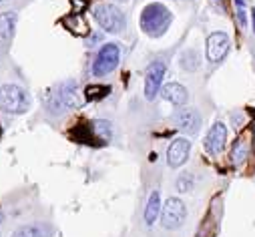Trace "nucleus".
I'll list each match as a JSON object with an SVG mask.
<instances>
[{
    "instance_id": "0eeeda50",
    "label": "nucleus",
    "mask_w": 255,
    "mask_h": 237,
    "mask_svg": "<svg viewBox=\"0 0 255 237\" xmlns=\"http://www.w3.org/2000/svg\"><path fill=\"white\" fill-rule=\"evenodd\" d=\"M229 52V38L223 32H213L207 38V58L211 63H221Z\"/></svg>"
},
{
    "instance_id": "f8f14e48",
    "label": "nucleus",
    "mask_w": 255,
    "mask_h": 237,
    "mask_svg": "<svg viewBox=\"0 0 255 237\" xmlns=\"http://www.w3.org/2000/svg\"><path fill=\"white\" fill-rule=\"evenodd\" d=\"M14 22H16V14H14V12L0 14V56L4 54L6 44H8V42H10V38H12Z\"/></svg>"
},
{
    "instance_id": "f03ea898",
    "label": "nucleus",
    "mask_w": 255,
    "mask_h": 237,
    "mask_svg": "<svg viewBox=\"0 0 255 237\" xmlns=\"http://www.w3.org/2000/svg\"><path fill=\"white\" fill-rule=\"evenodd\" d=\"M0 109L6 113H24L28 109L26 93L16 85H4L0 89Z\"/></svg>"
},
{
    "instance_id": "4be33fe9",
    "label": "nucleus",
    "mask_w": 255,
    "mask_h": 237,
    "mask_svg": "<svg viewBox=\"0 0 255 237\" xmlns=\"http://www.w3.org/2000/svg\"><path fill=\"white\" fill-rule=\"evenodd\" d=\"M253 30H255V12H253Z\"/></svg>"
},
{
    "instance_id": "5701e85b",
    "label": "nucleus",
    "mask_w": 255,
    "mask_h": 237,
    "mask_svg": "<svg viewBox=\"0 0 255 237\" xmlns=\"http://www.w3.org/2000/svg\"><path fill=\"white\" fill-rule=\"evenodd\" d=\"M0 135H2V129H0Z\"/></svg>"
},
{
    "instance_id": "39448f33",
    "label": "nucleus",
    "mask_w": 255,
    "mask_h": 237,
    "mask_svg": "<svg viewBox=\"0 0 255 237\" xmlns=\"http://www.w3.org/2000/svg\"><path fill=\"white\" fill-rule=\"evenodd\" d=\"M187 217V207L181 199L177 197H171L167 199V203L163 205V211H161V219H163V227L167 229H177L179 225H183Z\"/></svg>"
},
{
    "instance_id": "f257e3e1",
    "label": "nucleus",
    "mask_w": 255,
    "mask_h": 237,
    "mask_svg": "<svg viewBox=\"0 0 255 237\" xmlns=\"http://www.w3.org/2000/svg\"><path fill=\"white\" fill-rule=\"evenodd\" d=\"M171 20H173V16H171L167 6L149 4V6H145V10L141 14V28L149 36H161L167 32Z\"/></svg>"
},
{
    "instance_id": "2eb2a0df",
    "label": "nucleus",
    "mask_w": 255,
    "mask_h": 237,
    "mask_svg": "<svg viewBox=\"0 0 255 237\" xmlns=\"http://www.w3.org/2000/svg\"><path fill=\"white\" fill-rule=\"evenodd\" d=\"M181 67L187 69V71H195V69L199 67V56H197V52H195V50L185 52V54L181 56Z\"/></svg>"
},
{
    "instance_id": "9b49d317",
    "label": "nucleus",
    "mask_w": 255,
    "mask_h": 237,
    "mask_svg": "<svg viewBox=\"0 0 255 237\" xmlns=\"http://www.w3.org/2000/svg\"><path fill=\"white\" fill-rule=\"evenodd\" d=\"M189 151H191V143L187 139H175L167 151V163L171 167H181L187 161Z\"/></svg>"
},
{
    "instance_id": "412c9836",
    "label": "nucleus",
    "mask_w": 255,
    "mask_h": 237,
    "mask_svg": "<svg viewBox=\"0 0 255 237\" xmlns=\"http://www.w3.org/2000/svg\"><path fill=\"white\" fill-rule=\"evenodd\" d=\"M2 219H4V215H2V209H0V223H2Z\"/></svg>"
},
{
    "instance_id": "aec40b11",
    "label": "nucleus",
    "mask_w": 255,
    "mask_h": 237,
    "mask_svg": "<svg viewBox=\"0 0 255 237\" xmlns=\"http://www.w3.org/2000/svg\"><path fill=\"white\" fill-rule=\"evenodd\" d=\"M177 187H179V191H189L191 189V179H185L183 177V179L177 181Z\"/></svg>"
},
{
    "instance_id": "4468645a",
    "label": "nucleus",
    "mask_w": 255,
    "mask_h": 237,
    "mask_svg": "<svg viewBox=\"0 0 255 237\" xmlns=\"http://www.w3.org/2000/svg\"><path fill=\"white\" fill-rule=\"evenodd\" d=\"M159 213H161V195L155 191V193H151L149 203H147V209H145V221H147V225H153L157 221Z\"/></svg>"
},
{
    "instance_id": "9d476101",
    "label": "nucleus",
    "mask_w": 255,
    "mask_h": 237,
    "mask_svg": "<svg viewBox=\"0 0 255 237\" xmlns=\"http://www.w3.org/2000/svg\"><path fill=\"white\" fill-rule=\"evenodd\" d=\"M225 141H227V127L223 123H215L211 127V131L205 137V149L211 155H219L225 149Z\"/></svg>"
},
{
    "instance_id": "423d86ee",
    "label": "nucleus",
    "mask_w": 255,
    "mask_h": 237,
    "mask_svg": "<svg viewBox=\"0 0 255 237\" xmlns=\"http://www.w3.org/2000/svg\"><path fill=\"white\" fill-rule=\"evenodd\" d=\"M163 77H165V63L163 61L151 63L147 69V77H145V95L149 101H153L157 97V93L161 91Z\"/></svg>"
},
{
    "instance_id": "a211bd4d",
    "label": "nucleus",
    "mask_w": 255,
    "mask_h": 237,
    "mask_svg": "<svg viewBox=\"0 0 255 237\" xmlns=\"http://www.w3.org/2000/svg\"><path fill=\"white\" fill-rule=\"evenodd\" d=\"M12 237H40V229L32 227V225H24V227L16 229Z\"/></svg>"
},
{
    "instance_id": "6e6552de",
    "label": "nucleus",
    "mask_w": 255,
    "mask_h": 237,
    "mask_svg": "<svg viewBox=\"0 0 255 237\" xmlns=\"http://www.w3.org/2000/svg\"><path fill=\"white\" fill-rule=\"evenodd\" d=\"M175 123L177 127L183 131V133H189V135H193L199 131V125H201V117L195 109H179L175 113Z\"/></svg>"
},
{
    "instance_id": "1a4fd4ad",
    "label": "nucleus",
    "mask_w": 255,
    "mask_h": 237,
    "mask_svg": "<svg viewBox=\"0 0 255 237\" xmlns=\"http://www.w3.org/2000/svg\"><path fill=\"white\" fill-rule=\"evenodd\" d=\"M54 99V107H77L79 99H77V83L75 81H67V83H60L56 93H52Z\"/></svg>"
},
{
    "instance_id": "ddd939ff",
    "label": "nucleus",
    "mask_w": 255,
    "mask_h": 237,
    "mask_svg": "<svg viewBox=\"0 0 255 237\" xmlns=\"http://www.w3.org/2000/svg\"><path fill=\"white\" fill-rule=\"evenodd\" d=\"M161 95H163V99L165 101H169V103H173V105H185L187 103V97H189V93H187V89L183 87V85H179V83H169V85H165L163 87V91H161Z\"/></svg>"
},
{
    "instance_id": "f3484780",
    "label": "nucleus",
    "mask_w": 255,
    "mask_h": 237,
    "mask_svg": "<svg viewBox=\"0 0 255 237\" xmlns=\"http://www.w3.org/2000/svg\"><path fill=\"white\" fill-rule=\"evenodd\" d=\"M247 151H249V147H247V143H243V141H239V143L235 145V149H233V153H231V157H233V163H235V165H241V163L245 161V157H247Z\"/></svg>"
},
{
    "instance_id": "b1692460",
    "label": "nucleus",
    "mask_w": 255,
    "mask_h": 237,
    "mask_svg": "<svg viewBox=\"0 0 255 237\" xmlns=\"http://www.w3.org/2000/svg\"><path fill=\"white\" fill-rule=\"evenodd\" d=\"M0 2H4V0H0Z\"/></svg>"
},
{
    "instance_id": "dca6fc26",
    "label": "nucleus",
    "mask_w": 255,
    "mask_h": 237,
    "mask_svg": "<svg viewBox=\"0 0 255 237\" xmlns=\"http://www.w3.org/2000/svg\"><path fill=\"white\" fill-rule=\"evenodd\" d=\"M109 91H111V89L105 87V85H91V87H87V99H89V101H99V99L107 97Z\"/></svg>"
},
{
    "instance_id": "6ab92c4d",
    "label": "nucleus",
    "mask_w": 255,
    "mask_h": 237,
    "mask_svg": "<svg viewBox=\"0 0 255 237\" xmlns=\"http://www.w3.org/2000/svg\"><path fill=\"white\" fill-rule=\"evenodd\" d=\"M93 129H95V133L101 137V139H109L111 137V127H109V123H105V121H95L93 123Z\"/></svg>"
},
{
    "instance_id": "7ed1b4c3",
    "label": "nucleus",
    "mask_w": 255,
    "mask_h": 237,
    "mask_svg": "<svg viewBox=\"0 0 255 237\" xmlns=\"http://www.w3.org/2000/svg\"><path fill=\"white\" fill-rule=\"evenodd\" d=\"M95 18L107 32H121L125 28V16L113 4H99L95 8Z\"/></svg>"
},
{
    "instance_id": "20e7f679",
    "label": "nucleus",
    "mask_w": 255,
    "mask_h": 237,
    "mask_svg": "<svg viewBox=\"0 0 255 237\" xmlns=\"http://www.w3.org/2000/svg\"><path fill=\"white\" fill-rule=\"evenodd\" d=\"M119 65V46L117 44H105L93 65V75L95 77H103L111 71H115V67Z\"/></svg>"
}]
</instances>
